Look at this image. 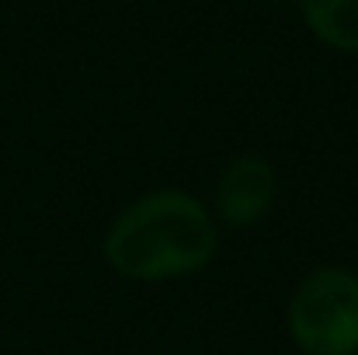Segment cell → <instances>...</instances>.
Masks as SVG:
<instances>
[{
  "label": "cell",
  "instance_id": "obj_2",
  "mask_svg": "<svg viewBox=\"0 0 358 355\" xmlns=\"http://www.w3.org/2000/svg\"><path fill=\"white\" fill-rule=\"evenodd\" d=\"M285 335L303 355H358V272L310 268L285 303Z\"/></svg>",
  "mask_w": 358,
  "mask_h": 355
},
{
  "label": "cell",
  "instance_id": "obj_4",
  "mask_svg": "<svg viewBox=\"0 0 358 355\" xmlns=\"http://www.w3.org/2000/svg\"><path fill=\"white\" fill-rule=\"evenodd\" d=\"M310 35L345 56H358V0H299Z\"/></svg>",
  "mask_w": 358,
  "mask_h": 355
},
{
  "label": "cell",
  "instance_id": "obj_3",
  "mask_svg": "<svg viewBox=\"0 0 358 355\" xmlns=\"http://www.w3.org/2000/svg\"><path fill=\"white\" fill-rule=\"evenodd\" d=\"M278 167L271 164V157L257 153V150H243L234 153L213 185V216L220 227L230 230H250L261 220H268V213L278 202Z\"/></svg>",
  "mask_w": 358,
  "mask_h": 355
},
{
  "label": "cell",
  "instance_id": "obj_1",
  "mask_svg": "<svg viewBox=\"0 0 358 355\" xmlns=\"http://www.w3.org/2000/svg\"><path fill=\"white\" fill-rule=\"evenodd\" d=\"M101 254L125 282H178L216 261L220 223L199 195L181 188H153L112 216L101 237Z\"/></svg>",
  "mask_w": 358,
  "mask_h": 355
},
{
  "label": "cell",
  "instance_id": "obj_5",
  "mask_svg": "<svg viewBox=\"0 0 358 355\" xmlns=\"http://www.w3.org/2000/svg\"><path fill=\"white\" fill-rule=\"evenodd\" d=\"M355 272H358V254H355Z\"/></svg>",
  "mask_w": 358,
  "mask_h": 355
}]
</instances>
